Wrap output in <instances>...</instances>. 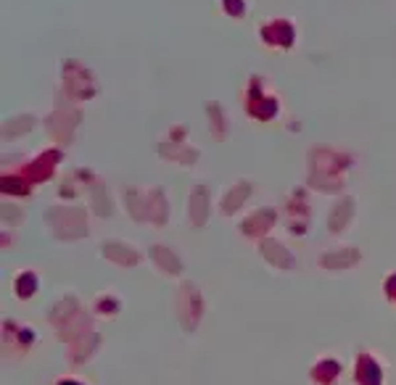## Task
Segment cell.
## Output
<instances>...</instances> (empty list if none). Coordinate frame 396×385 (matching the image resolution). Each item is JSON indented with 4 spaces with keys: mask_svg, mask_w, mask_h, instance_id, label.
Listing matches in <instances>:
<instances>
[{
    "mask_svg": "<svg viewBox=\"0 0 396 385\" xmlns=\"http://www.w3.org/2000/svg\"><path fill=\"white\" fill-rule=\"evenodd\" d=\"M61 385H77V383H61Z\"/></svg>",
    "mask_w": 396,
    "mask_h": 385,
    "instance_id": "6da1fadb",
    "label": "cell"
}]
</instances>
